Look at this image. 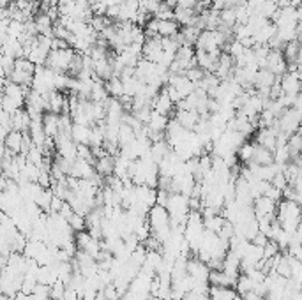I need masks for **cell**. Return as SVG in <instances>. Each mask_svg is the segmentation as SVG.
<instances>
[{
	"label": "cell",
	"mask_w": 302,
	"mask_h": 300,
	"mask_svg": "<svg viewBox=\"0 0 302 300\" xmlns=\"http://www.w3.org/2000/svg\"><path fill=\"white\" fill-rule=\"evenodd\" d=\"M74 55H76V52L72 48L52 49L46 60V67L53 69V71H57V72H69Z\"/></svg>",
	"instance_id": "obj_1"
},
{
	"label": "cell",
	"mask_w": 302,
	"mask_h": 300,
	"mask_svg": "<svg viewBox=\"0 0 302 300\" xmlns=\"http://www.w3.org/2000/svg\"><path fill=\"white\" fill-rule=\"evenodd\" d=\"M300 124H302V111H299L297 108H288V110H286L285 113L278 118L276 126L279 128L281 133L292 136V134L299 133Z\"/></svg>",
	"instance_id": "obj_2"
},
{
	"label": "cell",
	"mask_w": 302,
	"mask_h": 300,
	"mask_svg": "<svg viewBox=\"0 0 302 300\" xmlns=\"http://www.w3.org/2000/svg\"><path fill=\"white\" fill-rule=\"evenodd\" d=\"M267 69L274 72L278 78H281L285 72H288V62H286L281 49H270L269 57H267Z\"/></svg>",
	"instance_id": "obj_3"
},
{
	"label": "cell",
	"mask_w": 302,
	"mask_h": 300,
	"mask_svg": "<svg viewBox=\"0 0 302 300\" xmlns=\"http://www.w3.org/2000/svg\"><path fill=\"white\" fill-rule=\"evenodd\" d=\"M279 82H281V88H283V94H285V95L297 97V95L300 94L302 78H300L299 71H297V72H285V74L279 78Z\"/></svg>",
	"instance_id": "obj_4"
},
{
	"label": "cell",
	"mask_w": 302,
	"mask_h": 300,
	"mask_svg": "<svg viewBox=\"0 0 302 300\" xmlns=\"http://www.w3.org/2000/svg\"><path fill=\"white\" fill-rule=\"evenodd\" d=\"M253 209L256 217H265V215H278V203L274 199L262 196V198H256L253 203Z\"/></svg>",
	"instance_id": "obj_5"
},
{
	"label": "cell",
	"mask_w": 302,
	"mask_h": 300,
	"mask_svg": "<svg viewBox=\"0 0 302 300\" xmlns=\"http://www.w3.org/2000/svg\"><path fill=\"white\" fill-rule=\"evenodd\" d=\"M173 106H175V103L171 101V97H170V94L166 92V88H163V90L159 92L158 97L152 101V108H154L158 113L164 115V117H170V115L173 113Z\"/></svg>",
	"instance_id": "obj_6"
},
{
	"label": "cell",
	"mask_w": 302,
	"mask_h": 300,
	"mask_svg": "<svg viewBox=\"0 0 302 300\" xmlns=\"http://www.w3.org/2000/svg\"><path fill=\"white\" fill-rule=\"evenodd\" d=\"M175 118L177 122L187 131H194V128L200 122V113L193 110H175Z\"/></svg>",
	"instance_id": "obj_7"
},
{
	"label": "cell",
	"mask_w": 302,
	"mask_h": 300,
	"mask_svg": "<svg viewBox=\"0 0 302 300\" xmlns=\"http://www.w3.org/2000/svg\"><path fill=\"white\" fill-rule=\"evenodd\" d=\"M95 166L92 163H89V161L85 159H76L74 163H72V171H71V177H76V179H92L95 175Z\"/></svg>",
	"instance_id": "obj_8"
},
{
	"label": "cell",
	"mask_w": 302,
	"mask_h": 300,
	"mask_svg": "<svg viewBox=\"0 0 302 300\" xmlns=\"http://www.w3.org/2000/svg\"><path fill=\"white\" fill-rule=\"evenodd\" d=\"M43 126L44 133L49 138H57L60 133V115L53 113V111H46L43 117Z\"/></svg>",
	"instance_id": "obj_9"
},
{
	"label": "cell",
	"mask_w": 302,
	"mask_h": 300,
	"mask_svg": "<svg viewBox=\"0 0 302 300\" xmlns=\"http://www.w3.org/2000/svg\"><path fill=\"white\" fill-rule=\"evenodd\" d=\"M115 163H117V157L106 154L105 157H99V159L95 161V171L103 177L115 175Z\"/></svg>",
	"instance_id": "obj_10"
},
{
	"label": "cell",
	"mask_w": 302,
	"mask_h": 300,
	"mask_svg": "<svg viewBox=\"0 0 302 300\" xmlns=\"http://www.w3.org/2000/svg\"><path fill=\"white\" fill-rule=\"evenodd\" d=\"M90 136H92V126L74 124L72 133H71V138L76 145H89L90 147Z\"/></svg>",
	"instance_id": "obj_11"
},
{
	"label": "cell",
	"mask_w": 302,
	"mask_h": 300,
	"mask_svg": "<svg viewBox=\"0 0 302 300\" xmlns=\"http://www.w3.org/2000/svg\"><path fill=\"white\" fill-rule=\"evenodd\" d=\"M168 122H170V117H164L156 110H152L150 122L147 124L148 129H150V134H164L168 129Z\"/></svg>",
	"instance_id": "obj_12"
},
{
	"label": "cell",
	"mask_w": 302,
	"mask_h": 300,
	"mask_svg": "<svg viewBox=\"0 0 302 300\" xmlns=\"http://www.w3.org/2000/svg\"><path fill=\"white\" fill-rule=\"evenodd\" d=\"M23 133H20V131H11L9 134H7L6 138H4V147L9 148L13 154H21V145H23Z\"/></svg>",
	"instance_id": "obj_13"
},
{
	"label": "cell",
	"mask_w": 302,
	"mask_h": 300,
	"mask_svg": "<svg viewBox=\"0 0 302 300\" xmlns=\"http://www.w3.org/2000/svg\"><path fill=\"white\" fill-rule=\"evenodd\" d=\"M278 76L274 72H270L269 69H260L258 76H256V85L255 88H270L274 83L278 82Z\"/></svg>",
	"instance_id": "obj_14"
},
{
	"label": "cell",
	"mask_w": 302,
	"mask_h": 300,
	"mask_svg": "<svg viewBox=\"0 0 302 300\" xmlns=\"http://www.w3.org/2000/svg\"><path fill=\"white\" fill-rule=\"evenodd\" d=\"M256 145V152H255V159L253 163L260 164V166H267V164H272L274 163V152L262 145L255 143Z\"/></svg>",
	"instance_id": "obj_15"
},
{
	"label": "cell",
	"mask_w": 302,
	"mask_h": 300,
	"mask_svg": "<svg viewBox=\"0 0 302 300\" xmlns=\"http://www.w3.org/2000/svg\"><path fill=\"white\" fill-rule=\"evenodd\" d=\"M300 49H302V46H300V43H299V39L286 43L285 48H283V55H285L286 62H288V64H295L297 60H299Z\"/></svg>",
	"instance_id": "obj_16"
},
{
	"label": "cell",
	"mask_w": 302,
	"mask_h": 300,
	"mask_svg": "<svg viewBox=\"0 0 302 300\" xmlns=\"http://www.w3.org/2000/svg\"><path fill=\"white\" fill-rule=\"evenodd\" d=\"M135 140H136V131L129 124L122 122L120 128H118V143H120V147H125V145L133 143Z\"/></svg>",
	"instance_id": "obj_17"
},
{
	"label": "cell",
	"mask_w": 302,
	"mask_h": 300,
	"mask_svg": "<svg viewBox=\"0 0 302 300\" xmlns=\"http://www.w3.org/2000/svg\"><path fill=\"white\" fill-rule=\"evenodd\" d=\"M105 83H106V90H108L110 97L120 99L122 95L125 94L124 92V82H122L118 76H113V78H110L108 82H105Z\"/></svg>",
	"instance_id": "obj_18"
},
{
	"label": "cell",
	"mask_w": 302,
	"mask_h": 300,
	"mask_svg": "<svg viewBox=\"0 0 302 300\" xmlns=\"http://www.w3.org/2000/svg\"><path fill=\"white\" fill-rule=\"evenodd\" d=\"M255 281L249 278L247 274H240L239 276V279H237V286H235V290L239 291V295L240 297H244V295H247V293H251V291H255Z\"/></svg>",
	"instance_id": "obj_19"
},
{
	"label": "cell",
	"mask_w": 302,
	"mask_h": 300,
	"mask_svg": "<svg viewBox=\"0 0 302 300\" xmlns=\"http://www.w3.org/2000/svg\"><path fill=\"white\" fill-rule=\"evenodd\" d=\"M181 32V25L175 20L159 21V36L161 37H175Z\"/></svg>",
	"instance_id": "obj_20"
},
{
	"label": "cell",
	"mask_w": 302,
	"mask_h": 300,
	"mask_svg": "<svg viewBox=\"0 0 302 300\" xmlns=\"http://www.w3.org/2000/svg\"><path fill=\"white\" fill-rule=\"evenodd\" d=\"M255 152H256V145L246 141L242 147L237 150V157H239V161H242L244 164H249V163H253V159H255Z\"/></svg>",
	"instance_id": "obj_21"
},
{
	"label": "cell",
	"mask_w": 302,
	"mask_h": 300,
	"mask_svg": "<svg viewBox=\"0 0 302 300\" xmlns=\"http://www.w3.org/2000/svg\"><path fill=\"white\" fill-rule=\"evenodd\" d=\"M224 222H226V219L223 217V215H214V217H209V219H204V224H205V230H209V232H214V233H219L221 230H223Z\"/></svg>",
	"instance_id": "obj_22"
},
{
	"label": "cell",
	"mask_w": 302,
	"mask_h": 300,
	"mask_svg": "<svg viewBox=\"0 0 302 300\" xmlns=\"http://www.w3.org/2000/svg\"><path fill=\"white\" fill-rule=\"evenodd\" d=\"M181 32H182V36H184V39H186V44H196V41H198V37H200V34L204 32V30H200L198 27H194V25H187V27H182L181 29Z\"/></svg>",
	"instance_id": "obj_23"
},
{
	"label": "cell",
	"mask_w": 302,
	"mask_h": 300,
	"mask_svg": "<svg viewBox=\"0 0 302 300\" xmlns=\"http://www.w3.org/2000/svg\"><path fill=\"white\" fill-rule=\"evenodd\" d=\"M69 224H71V228L74 230L76 233L78 232H85L87 230V219H85V215H80V214H76L69 219Z\"/></svg>",
	"instance_id": "obj_24"
},
{
	"label": "cell",
	"mask_w": 302,
	"mask_h": 300,
	"mask_svg": "<svg viewBox=\"0 0 302 300\" xmlns=\"http://www.w3.org/2000/svg\"><path fill=\"white\" fill-rule=\"evenodd\" d=\"M205 72H207V71H204V69H202L200 65H196V67H189V69H187V71H186V76L191 80V82L196 83V85H198V83H200L202 80L205 78Z\"/></svg>",
	"instance_id": "obj_25"
},
{
	"label": "cell",
	"mask_w": 302,
	"mask_h": 300,
	"mask_svg": "<svg viewBox=\"0 0 302 300\" xmlns=\"http://www.w3.org/2000/svg\"><path fill=\"white\" fill-rule=\"evenodd\" d=\"M34 295H36L39 300H46L49 298V293H52V286H48V284H43V283H37V286L34 288L32 291Z\"/></svg>",
	"instance_id": "obj_26"
},
{
	"label": "cell",
	"mask_w": 302,
	"mask_h": 300,
	"mask_svg": "<svg viewBox=\"0 0 302 300\" xmlns=\"http://www.w3.org/2000/svg\"><path fill=\"white\" fill-rule=\"evenodd\" d=\"M279 251H281V247L278 245V242L269 240V244L263 247V258H265V260H269V258H274L276 255H279Z\"/></svg>",
	"instance_id": "obj_27"
},
{
	"label": "cell",
	"mask_w": 302,
	"mask_h": 300,
	"mask_svg": "<svg viewBox=\"0 0 302 300\" xmlns=\"http://www.w3.org/2000/svg\"><path fill=\"white\" fill-rule=\"evenodd\" d=\"M288 179H286V175L285 173H278L276 177H274V180H272V186L274 187H278V189H281V191H285L286 187H288Z\"/></svg>",
	"instance_id": "obj_28"
},
{
	"label": "cell",
	"mask_w": 302,
	"mask_h": 300,
	"mask_svg": "<svg viewBox=\"0 0 302 300\" xmlns=\"http://www.w3.org/2000/svg\"><path fill=\"white\" fill-rule=\"evenodd\" d=\"M103 293H105V297L108 300H120V293H118L117 286L115 284H108V286H105V290H103Z\"/></svg>",
	"instance_id": "obj_29"
},
{
	"label": "cell",
	"mask_w": 302,
	"mask_h": 300,
	"mask_svg": "<svg viewBox=\"0 0 302 300\" xmlns=\"http://www.w3.org/2000/svg\"><path fill=\"white\" fill-rule=\"evenodd\" d=\"M71 48L69 43L66 39H60V37H53L52 41V49H67Z\"/></svg>",
	"instance_id": "obj_30"
},
{
	"label": "cell",
	"mask_w": 302,
	"mask_h": 300,
	"mask_svg": "<svg viewBox=\"0 0 302 300\" xmlns=\"http://www.w3.org/2000/svg\"><path fill=\"white\" fill-rule=\"evenodd\" d=\"M269 240H270V238L267 237L265 233L260 232L258 235H256V237L253 238V244H255V245H260V247H265V245L269 244Z\"/></svg>",
	"instance_id": "obj_31"
},
{
	"label": "cell",
	"mask_w": 302,
	"mask_h": 300,
	"mask_svg": "<svg viewBox=\"0 0 302 300\" xmlns=\"http://www.w3.org/2000/svg\"><path fill=\"white\" fill-rule=\"evenodd\" d=\"M198 0H179L177 7H184V9H196Z\"/></svg>",
	"instance_id": "obj_32"
},
{
	"label": "cell",
	"mask_w": 302,
	"mask_h": 300,
	"mask_svg": "<svg viewBox=\"0 0 302 300\" xmlns=\"http://www.w3.org/2000/svg\"><path fill=\"white\" fill-rule=\"evenodd\" d=\"M242 298H244V300H263V297H260V295H258V293H255V291H251V293L244 295Z\"/></svg>",
	"instance_id": "obj_33"
},
{
	"label": "cell",
	"mask_w": 302,
	"mask_h": 300,
	"mask_svg": "<svg viewBox=\"0 0 302 300\" xmlns=\"http://www.w3.org/2000/svg\"><path fill=\"white\" fill-rule=\"evenodd\" d=\"M164 4H166L168 7H171V9H177L179 6V0H163Z\"/></svg>",
	"instance_id": "obj_34"
},
{
	"label": "cell",
	"mask_w": 302,
	"mask_h": 300,
	"mask_svg": "<svg viewBox=\"0 0 302 300\" xmlns=\"http://www.w3.org/2000/svg\"><path fill=\"white\" fill-rule=\"evenodd\" d=\"M297 21H299V25L302 27V4L297 7Z\"/></svg>",
	"instance_id": "obj_35"
},
{
	"label": "cell",
	"mask_w": 302,
	"mask_h": 300,
	"mask_svg": "<svg viewBox=\"0 0 302 300\" xmlns=\"http://www.w3.org/2000/svg\"><path fill=\"white\" fill-rule=\"evenodd\" d=\"M46 300H53V298H46Z\"/></svg>",
	"instance_id": "obj_36"
}]
</instances>
